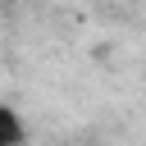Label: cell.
<instances>
[{
  "mask_svg": "<svg viewBox=\"0 0 146 146\" xmlns=\"http://www.w3.org/2000/svg\"><path fill=\"white\" fill-rule=\"evenodd\" d=\"M18 141H27V128H23L18 110L0 105V146H18Z\"/></svg>",
  "mask_w": 146,
  "mask_h": 146,
  "instance_id": "cell-1",
  "label": "cell"
}]
</instances>
